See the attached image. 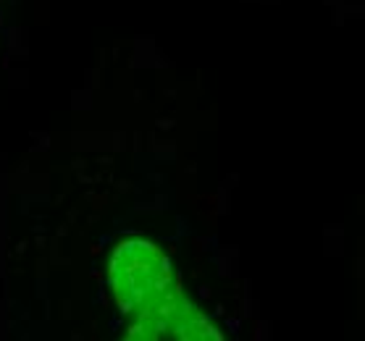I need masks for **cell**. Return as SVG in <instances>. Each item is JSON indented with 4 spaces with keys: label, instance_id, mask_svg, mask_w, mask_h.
<instances>
[{
    "label": "cell",
    "instance_id": "cell-1",
    "mask_svg": "<svg viewBox=\"0 0 365 341\" xmlns=\"http://www.w3.org/2000/svg\"><path fill=\"white\" fill-rule=\"evenodd\" d=\"M108 286L134 341H218L224 333L179 286L174 266L155 241L132 236L108 260Z\"/></svg>",
    "mask_w": 365,
    "mask_h": 341
}]
</instances>
